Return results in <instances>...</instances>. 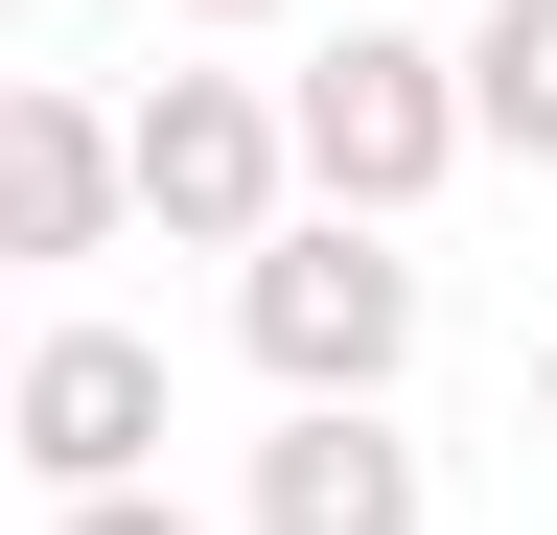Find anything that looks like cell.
Instances as JSON below:
<instances>
[{"label": "cell", "instance_id": "1", "mask_svg": "<svg viewBox=\"0 0 557 535\" xmlns=\"http://www.w3.org/2000/svg\"><path fill=\"white\" fill-rule=\"evenodd\" d=\"M442 163H465V94H442L418 24H348V47L278 71V186H302V210H372V233H395Z\"/></svg>", "mask_w": 557, "mask_h": 535}, {"label": "cell", "instance_id": "2", "mask_svg": "<svg viewBox=\"0 0 557 535\" xmlns=\"http://www.w3.org/2000/svg\"><path fill=\"white\" fill-rule=\"evenodd\" d=\"M233 326H256L278 396H395V373H418V256H395L372 210H278V233L233 256Z\"/></svg>", "mask_w": 557, "mask_h": 535}, {"label": "cell", "instance_id": "3", "mask_svg": "<svg viewBox=\"0 0 557 535\" xmlns=\"http://www.w3.org/2000/svg\"><path fill=\"white\" fill-rule=\"evenodd\" d=\"M302 186H278V94L256 71H163V94H116V233H163V256H256Z\"/></svg>", "mask_w": 557, "mask_h": 535}, {"label": "cell", "instance_id": "4", "mask_svg": "<svg viewBox=\"0 0 557 535\" xmlns=\"http://www.w3.org/2000/svg\"><path fill=\"white\" fill-rule=\"evenodd\" d=\"M0 442L47 489H163V350L139 326H24L0 350Z\"/></svg>", "mask_w": 557, "mask_h": 535}, {"label": "cell", "instance_id": "5", "mask_svg": "<svg viewBox=\"0 0 557 535\" xmlns=\"http://www.w3.org/2000/svg\"><path fill=\"white\" fill-rule=\"evenodd\" d=\"M442 489H418V442H395V396H278V442H256V535H418Z\"/></svg>", "mask_w": 557, "mask_h": 535}, {"label": "cell", "instance_id": "6", "mask_svg": "<svg viewBox=\"0 0 557 535\" xmlns=\"http://www.w3.org/2000/svg\"><path fill=\"white\" fill-rule=\"evenodd\" d=\"M47 256H116V117L0 71V280H47Z\"/></svg>", "mask_w": 557, "mask_h": 535}, {"label": "cell", "instance_id": "7", "mask_svg": "<svg viewBox=\"0 0 557 535\" xmlns=\"http://www.w3.org/2000/svg\"><path fill=\"white\" fill-rule=\"evenodd\" d=\"M442 94H465V163H557V0H487L442 47Z\"/></svg>", "mask_w": 557, "mask_h": 535}, {"label": "cell", "instance_id": "8", "mask_svg": "<svg viewBox=\"0 0 557 535\" xmlns=\"http://www.w3.org/2000/svg\"><path fill=\"white\" fill-rule=\"evenodd\" d=\"M70 535H209L186 489H70Z\"/></svg>", "mask_w": 557, "mask_h": 535}, {"label": "cell", "instance_id": "9", "mask_svg": "<svg viewBox=\"0 0 557 535\" xmlns=\"http://www.w3.org/2000/svg\"><path fill=\"white\" fill-rule=\"evenodd\" d=\"M186 24H302V0H186Z\"/></svg>", "mask_w": 557, "mask_h": 535}, {"label": "cell", "instance_id": "10", "mask_svg": "<svg viewBox=\"0 0 557 535\" xmlns=\"http://www.w3.org/2000/svg\"><path fill=\"white\" fill-rule=\"evenodd\" d=\"M534 442H557V326H534Z\"/></svg>", "mask_w": 557, "mask_h": 535}, {"label": "cell", "instance_id": "11", "mask_svg": "<svg viewBox=\"0 0 557 535\" xmlns=\"http://www.w3.org/2000/svg\"><path fill=\"white\" fill-rule=\"evenodd\" d=\"M0 350H24V326H0Z\"/></svg>", "mask_w": 557, "mask_h": 535}]
</instances>
